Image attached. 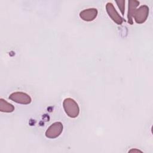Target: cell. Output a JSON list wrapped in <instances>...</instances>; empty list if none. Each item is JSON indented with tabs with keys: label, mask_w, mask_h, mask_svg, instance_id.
I'll return each instance as SVG.
<instances>
[{
	"label": "cell",
	"mask_w": 153,
	"mask_h": 153,
	"mask_svg": "<svg viewBox=\"0 0 153 153\" xmlns=\"http://www.w3.org/2000/svg\"><path fill=\"white\" fill-rule=\"evenodd\" d=\"M63 107L66 114L70 118H76L79 114V107L78 103L72 98L65 99L63 102Z\"/></svg>",
	"instance_id": "cell-1"
},
{
	"label": "cell",
	"mask_w": 153,
	"mask_h": 153,
	"mask_svg": "<svg viewBox=\"0 0 153 153\" xmlns=\"http://www.w3.org/2000/svg\"><path fill=\"white\" fill-rule=\"evenodd\" d=\"M149 8L146 5L140 6L137 8L133 16L134 21L138 24H142L146 22L149 15Z\"/></svg>",
	"instance_id": "cell-2"
},
{
	"label": "cell",
	"mask_w": 153,
	"mask_h": 153,
	"mask_svg": "<svg viewBox=\"0 0 153 153\" xmlns=\"http://www.w3.org/2000/svg\"><path fill=\"white\" fill-rule=\"evenodd\" d=\"M63 126L60 121L53 123L45 131V135L49 139H55L59 137L63 131Z\"/></svg>",
	"instance_id": "cell-3"
},
{
	"label": "cell",
	"mask_w": 153,
	"mask_h": 153,
	"mask_svg": "<svg viewBox=\"0 0 153 153\" xmlns=\"http://www.w3.org/2000/svg\"><path fill=\"white\" fill-rule=\"evenodd\" d=\"M8 99L17 103L22 105H28L32 102V99L28 94L21 91L12 93L10 94Z\"/></svg>",
	"instance_id": "cell-4"
},
{
	"label": "cell",
	"mask_w": 153,
	"mask_h": 153,
	"mask_svg": "<svg viewBox=\"0 0 153 153\" xmlns=\"http://www.w3.org/2000/svg\"><path fill=\"white\" fill-rule=\"evenodd\" d=\"M106 10L108 16L117 25H121L124 21L125 22V20L118 14L112 3H106Z\"/></svg>",
	"instance_id": "cell-5"
},
{
	"label": "cell",
	"mask_w": 153,
	"mask_h": 153,
	"mask_svg": "<svg viewBox=\"0 0 153 153\" xmlns=\"http://www.w3.org/2000/svg\"><path fill=\"white\" fill-rule=\"evenodd\" d=\"M98 14V11L95 8L85 9L79 13V17L84 21L91 22L94 20Z\"/></svg>",
	"instance_id": "cell-6"
},
{
	"label": "cell",
	"mask_w": 153,
	"mask_h": 153,
	"mask_svg": "<svg viewBox=\"0 0 153 153\" xmlns=\"http://www.w3.org/2000/svg\"><path fill=\"white\" fill-rule=\"evenodd\" d=\"M128 5V13H127V19L128 23L130 25H133V16L136 10L137 6H139L140 2L136 0H129Z\"/></svg>",
	"instance_id": "cell-7"
},
{
	"label": "cell",
	"mask_w": 153,
	"mask_h": 153,
	"mask_svg": "<svg viewBox=\"0 0 153 153\" xmlns=\"http://www.w3.org/2000/svg\"><path fill=\"white\" fill-rule=\"evenodd\" d=\"M14 106L2 98L0 99V111L10 113L14 111Z\"/></svg>",
	"instance_id": "cell-8"
},
{
	"label": "cell",
	"mask_w": 153,
	"mask_h": 153,
	"mask_svg": "<svg viewBox=\"0 0 153 153\" xmlns=\"http://www.w3.org/2000/svg\"><path fill=\"white\" fill-rule=\"evenodd\" d=\"M115 2L117 4L122 15H124V11H125V1H115Z\"/></svg>",
	"instance_id": "cell-9"
}]
</instances>
